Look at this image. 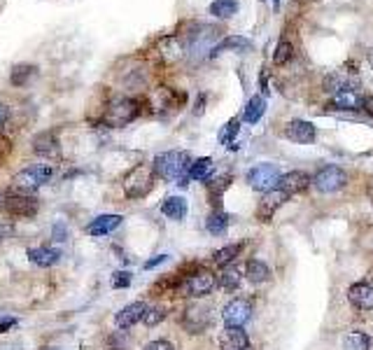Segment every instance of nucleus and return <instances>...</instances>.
I'll return each mask as SVG.
<instances>
[{"label": "nucleus", "instance_id": "obj_1", "mask_svg": "<svg viewBox=\"0 0 373 350\" xmlns=\"http://www.w3.org/2000/svg\"><path fill=\"white\" fill-rule=\"evenodd\" d=\"M154 173H157L162 180L180 184V187H186L189 184V166H191V157L189 152H164L154 159Z\"/></svg>", "mask_w": 373, "mask_h": 350}, {"label": "nucleus", "instance_id": "obj_2", "mask_svg": "<svg viewBox=\"0 0 373 350\" xmlns=\"http://www.w3.org/2000/svg\"><path fill=\"white\" fill-rule=\"evenodd\" d=\"M154 187V166L152 164H136L124 175V194L128 199H143Z\"/></svg>", "mask_w": 373, "mask_h": 350}, {"label": "nucleus", "instance_id": "obj_3", "mask_svg": "<svg viewBox=\"0 0 373 350\" xmlns=\"http://www.w3.org/2000/svg\"><path fill=\"white\" fill-rule=\"evenodd\" d=\"M138 112H140V107H138L136 98L119 96V98L110 100L105 114H103V124L110 126V129H119V126L131 124L133 119L138 117Z\"/></svg>", "mask_w": 373, "mask_h": 350}, {"label": "nucleus", "instance_id": "obj_4", "mask_svg": "<svg viewBox=\"0 0 373 350\" xmlns=\"http://www.w3.org/2000/svg\"><path fill=\"white\" fill-rule=\"evenodd\" d=\"M51 175H54V170H51L49 164H35V166H31V168L19 170L15 175V180H12V184H15L17 192L31 194V192H35L37 187H42L44 182H49Z\"/></svg>", "mask_w": 373, "mask_h": 350}, {"label": "nucleus", "instance_id": "obj_5", "mask_svg": "<svg viewBox=\"0 0 373 350\" xmlns=\"http://www.w3.org/2000/svg\"><path fill=\"white\" fill-rule=\"evenodd\" d=\"M278 180H280V168L275 164H259V166L250 168L248 173V182L254 192H271V189L278 187Z\"/></svg>", "mask_w": 373, "mask_h": 350}, {"label": "nucleus", "instance_id": "obj_6", "mask_svg": "<svg viewBox=\"0 0 373 350\" xmlns=\"http://www.w3.org/2000/svg\"><path fill=\"white\" fill-rule=\"evenodd\" d=\"M345 182H348V175H345V170L338 168V166L320 168L318 173H315V177H313V184L318 187V192H322V194L338 192V189L345 187Z\"/></svg>", "mask_w": 373, "mask_h": 350}, {"label": "nucleus", "instance_id": "obj_7", "mask_svg": "<svg viewBox=\"0 0 373 350\" xmlns=\"http://www.w3.org/2000/svg\"><path fill=\"white\" fill-rule=\"evenodd\" d=\"M215 285H217L215 273L208 269H198L184 280L182 292H184V297H205L215 290Z\"/></svg>", "mask_w": 373, "mask_h": 350}, {"label": "nucleus", "instance_id": "obj_8", "mask_svg": "<svg viewBox=\"0 0 373 350\" xmlns=\"http://www.w3.org/2000/svg\"><path fill=\"white\" fill-rule=\"evenodd\" d=\"M3 208L5 213L12 215V218H33L37 213V201L31 194H8L3 199Z\"/></svg>", "mask_w": 373, "mask_h": 350}, {"label": "nucleus", "instance_id": "obj_9", "mask_svg": "<svg viewBox=\"0 0 373 350\" xmlns=\"http://www.w3.org/2000/svg\"><path fill=\"white\" fill-rule=\"evenodd\" d=\"M252 317V304L248 299H231L222 310V320L227 327H243Z\"/></svg>", "mask_w": 373, "mask_h": 350}, {"label": "nucleus", "instance_id": "obj_10", "mask_svg": "<svg viewBox=\"0 0 373 350\" xmlns=\"http://www.w3.org/2000/svg\"><path fill=\"white\" fill-rule=\"evenodd\" d=\"M182 324L186 332L191 334H201L203 329H208L210 324V308L208 306H201V304H194V306H189L184 310L182 315Z\"/></svg>", "mask_w": 373, "mask_h": 350}, {"label": "nucleus", "instance_id": "obj_11", "mask_svg": "<svg viewBox=\"0 0 373 350\" xmlns=\"http://www.w3.org/2000/svg\"><path fill=\"white\" fill-rule=\"evenodd\" d=\"M289 199V194H285L282 189H271V192L263 194V199L259 201V208H257V218L261 222H271V218L278 213V208Z\"/></svg>", "mask_w": 373, "mask_h": 350}, {"label": "nucleus", "instance_id": "obj_12", "mask_svg": "<svg viewBox=\"0 0 373 350\" xmlns=\"http://www.w3.org/2000/svg\"><path fill=\"white\" fill-rule=\"evenodd\" d=\"M285 136L292 140V143L308 145V143H315L318 131H315V126L311 122H306V119H292L285 129Z\"/></svg>", "mask_w": 373, "mask_h": 350}, {"label": "nucleus", "instance_id": "obj_13", "mask_svg": "<svg viewBox=\"0 0 373 350\" xmlns=\"http://www.w3.org/2000/svg\"><path fill=\"white\" fill-rule=\"evenodd\" d=\"M359 87V80L355 73H345V70H333L324 78V89L329 94H338V91H345V89H357Z\"/></svg>", "mask_w": 373, "mask_h": 350}, {"label": "nucleus", "instance_id": "obj_14", "mask_svg": "<svg viewBox=\"0 0 373 350\" xmlns=\"http://www.w3.org/2000/svg\"><path fill=\"white\" fill-rule=\"evenodd\" d=\"M145 310H147V304L143 301H133V304H128V306H124L117 313V317H114V322H117V327L119 329H131L133 324H138L140 320L145 317Z\"/></svg>", "mask_w": 373, "mask_h": 350}, {"label": "nucleus", "instance_id": "obj_15", "mask_svg": "<svg viewBox=\"0 0 373 350\" xmlns=\"http://www.w3.org/2000/svg\"><path fill=\"white\" fill-rule=\"evenodd\" d=\"M364 105V96L359 94V89H345V91L333 94L331 98V107L333 110H362Z\"/></svg>", "mask_w": 373, "mask_h": 350}, {"label": "nucleus", "instance_id": "obj_16", "mask_svg": "<svg viewBox=\"0 0 373 350\" xmlns=\"http://www.w3.org/2000/svg\"><path fill=\"white\" fill-rule=\"evenodd\" d=\"M348 299H350V304H352L355 308L371 310V308H373V285H369V283H355V285H350Z\"/></svg>", "mask_w": 373, "mask_h": 350}, {"label": "nucleus", "instance_id": "obj_17", "mask_svg": "<svg viewBox=\"0 0 373 350\" xmlns=\"http://www.w3.org/2000/svg\"><path fill=\"white\" fill-rule=\"evenodd\" d=\"M250 49H252V42H250L248 37L229 35V37H224L222 42H217L215 47L210 49V56L215 59V56H220L224 52H250Z\"/></svg>", "mask_w": 373, "mask_h": 350}, {"label": "nucleus", "instance_id": "obj_18", "mask_svg": "<svg viewBox=\"0 0 373 350\" xmlns=\"http://www.w3.org/2000/svg\"><path fill=\"white\" fill-rule=\"evenodd\" d=\"M308 184H311V177H308L304 170H292V173L280 175L278 189H282L285 194H297V192H304Z\"/></svg>", "mask_w": 373, "mask_h": 350}, {"label": "nucleus", "instance_id": "obj_19", "mask_svg": "<svg viewBox=\"0 0 373 350\" xmlns=\"http://www.w3.org/2000/svg\"><path fill=\"white\" fill-rule=\"evenodd\" d=\"M250 346L248 334L243 327H227L220 336V348L222 350H245Z\"/></svg>", "mask_w": 373, "mask_h": 350}, {"label": "nucleus", "instance_id": "obj_20", "mask_svg": "<svg viewBox=\"0 0 373 350\" xmlns=\"http://www.w3.org/2000/svg\"><path fill=\"white\" fill-rule=\"evenodd\" d=\"M119 225L121 215H98V218L87 225V234L89 236H105V234H112Z\"/></svg>", "mask_w": 373, "mask_h": 350}, {"label": "nucleus", "instance_id": "obj_21", "mask_svg": "<svg viewBox=\"0 0 373 350\" xmlns=\"http://www.w3.org/2000/svg\"><path fill=\"white\" fill-rule=\"evenodd\" d=\"M33 152L37 157H44V159L59 157V140H56L54 133H49V131L37 133L33 140Z\"/></svg>", "mask_w": 373, "mask_h": 350}, {"label": "nucleus", "instance_id": "obj_22", "mask_svg": "<svg viewBox=\"0 0 373 350\" xmlns=\"http://www.w3.org/2000/svg\"><path fill=\"white\" fill-rule=\"evenodd\" d=\"M162 213L168 220L182 222L186 218V213H189V203H186L184 196H168V199L162 203Z\"/></svg>", "mask_w": 373, "mask_h": 350}, {"label": "nucleus", "instance_id": "obj_23", "mask_svg": "<svg viewBox=\"0 0 373 350\" xmlns=\"http://www.w3.org/2000/svg\"><path fill=\"white\" fill-rule=\"evenodd\" d=\"M28 259L37 266H42V269H47V266H54L56 262L61 259V250H56V247H31L28 250Z\"/></svg>", "mask_w": 373, "mask_h": 350}, {"label": "nucleus", "instance_id": "obj_24", "mask_svg": "<svg viewBox=\"0 0 373 350\" xmlns=\"http://www.w3.org/2000/svg\"><path fill=\"white\" fill-rule=\"evenodd\" d=\"M245 276H248L250 283L261 285V283H266V280L271 278V269H268L263 262H259V259H250L248 266H245Z\"/></svg>", "mask_w": 373, "mask_h": 350}, {"label": "nucleus", "instance_id": "obj_25", "mask_svg": "<svg viewBox=\"0 0 373 350\" xmlns=\"http://www.w3.org/2000/svg\"><path fill=\"white\" fill-rule=\"evenodd\" d=\"M212 175V159L210 157H201L196 161H191L189 166V180H198V182H208Z\"/></svg>", "mask_w": 373, "mask_h": 350}, {"label": "nucleus", "instance_id": "obj_26", "mask_svg": "<svg viewBox=\"0 0 373 350\" xmlns=\"http://www.w3.org/2000/svg\"><path fill=\"white\" fill-rule=\"evenodd\" d=\"M37 75V68L35 66H31V63H19V66L12 68V73H10V82L15 87H26L31 80H33Z\"/></svg>", "mask_w": 373, "mask_h": 350}, {"label": "nucleus", "instance_id": "obj_27", "mask_svg": "<svg viewBox=\"0 0 373 350\" xmlns=\"http://www.w3.org/2000/svg\"><path fill=\"white\" fill-rule=\"evenodd\" d=\"M263 112H266V98H263V96H252L248 100V105H245L243 119H245L248 124H257L263 117Z\"/></svg>", "mask_w": 373, "mask_h": 350}, {"label": "nucleus", "instance_id": "obj_28", "mask_svg": "<svg viewBox=\"0 0 373 350\" xmlns=\"http://www.w3.org/2000/svg\"><path fill=\"white\" fill-rule=\"evenodd\" d=\"M229 222H231V218H229L227 213H222V210H215V213H212L210 218H208V222H205V229H208L212 236H222V234L229 229Z\"/></svg>", "mask_w": 373, "mask_h": 350}, {"label": "nucleus", "instance_id": "obj_29", "mask_svg": "<svg viewBox=\"0 0 373 350\" xmlns=\"http://www.w3.org/2000/svg\"><path fill=\"white\" fill-rule=\"evenodd\" d=\"M238 12V0H215L210 3V15L217 19H231Z\"/></svg>", "mask_w": 373, "mask_h": 350}, {"label": "nucleus", "instance_id": "obj_30", "mask_svg": "<svg viewBox=\"0 0 373 350\" xmlns=\"http://www.w3.org/2000/svg\"><path fill=\"white\" fill-rule=\"evenodd\" d=\"M241 254V245L238 243H234V245H224V247H220L215 254H212V262H215L217 266H229L234 259Z\"/></svg>", "mask_w": 373, "mask_h": 350}, {"label": "nucleus", "instance_id": "obj_31", "mask_svg": "<svg viewBox=\"0 0 373 350\" xmlns=\"http://www.w3.org/2000/svg\"><path fill=\"white\" fill-rule=\"evenodd\" d=\"M241 280H243V276H241V269L238 266H224V271H222V276H220V285L224 290H236L238 285H241Z\"/></svg>", "mask_w": 373, "mask_h": 350}, {"label": "nucleus", "instance_id": "obj_32", "mask_svg": "<svg viewBox=\"0 0 373 350\" xmlns=\"http://www.w3.org/2000/svg\"><path fill=\"white\" fill-rule=\"evenodd\" d=\"M292 56H294V47L289 40H280L278 44H275V52H273L275 66H285V63L292 61Z\"/></svg>", "mask_w": 373, "mask_h": 350}, {"label": "nucleus", "instance_id": "obj_33", "mask_svg": "<svg viewBox=\"0 0 373 350\" xmlns=\"http://www.w3.org/2000/svg\"><path fill=\"white\" fill-rule=\"evenodd\" d=\"M238 131H241V119H229V122L224 124V129L220 131V143L222 145H229V148H234Z\"/></svg>", "mask_w": 373, "mask_h": 350}, {"label": "nucleus", "instance_id": "obj_34", "mask_svg": "<svg viewBox=\"0 0 373 350\" xmlns=\"http://www.w3.org/2000/svg\"><path fill=\"white\" fill-rule=\"evenodd\" d=\"M371 339L364 332H352L345 336V350H369Z\"/></svg>", "mask_w": 373, "mask_h": 350}, {"label": "nucleus", "instance_id": "obj_35", "mask_svg": "<svg viewBox=\"0 0 373 350\" xmlns=\"http://www.w3.org/2000/svg\"><path fill=\"white\" fill-rule=\"evenodd\" d=\"M128 346H131V339L126 332H114L107 336V350H128Z\"/></svg>", "mask_w": 373, "mask_h": 350}, {"label": "nucleus", "instance_id": "obj_36", "mask_svg": "<svg viewBox=\"0 0 373 350\" xmlns=\"http://www.w3.org/2000/svg\"><path fill=\"white\" fill-rule=\"evenodd\" d=\"M164 317H166V308L164 306H152V308L147 306L143 320H145L147 327H154V324H159V322L164 320Z\"/></svg>", "mask_w": 373, "mask_h": 350}, {"label": "nucleus", "instance_id": "obj_37", "mask_svg": "<svg viewBox=\"0 0 373 350\" xmlns=\"http://www.w3.org/2000/svg\"><path fill=\"white\" fill-rule=\"evenodd\" d=\"M131 280H133V273L131 271H117L112 276V288L114 290H124L131 285Z\"/></svg>", "mask_w": 373, "mask_h": 350}, {"label": "nucleus", "instance_id": "obj_38", "mask_svg": "<svg viewBox=\"0 0 373 350\" xmlns=\"http://www.w3.org/2000/svg\"><path fill=\"white\" fill-rule=\"evenodd\" d=\"M51 238L59 240V243H61V240H66L68 238V227L63 225V222H56V225L51 227Z\"/></svg>", "mask_w": 373, "mask_h": 350}, {"label": "nucleus", "instance_id": "obj_39", "mask_svg": "<svg viewBox=\"0 0 373 350\" xmlns=\"http://www.w3.org/2000/svg\"><path fill=\"white\" fill-rule=\"evenodd\" d=\"M17 324V317H12V315H0V334H5V332H10L12 327Z\"/></svg>", "mask_w": 373, "mask_h": 350}, {"label": "nucleus", "instance_id": "obj_40", "mask_svg": "<svg viewBox=\"0 0 373 350\" xmlns=\"http://www.w3.org/2000/svg\"><path fill=\"white\" fill-rule=\"evenodd\" d=\"M145 350H175V348H173V343H171V341L159 339V341H152Z\"/></svg>", "mask_w": 373, "mask_h": 350}, {"label": "nucleus", "instance_id": "obj_41", "mask_svg": "<svg viewBox=\"0 0 373 350\" xmlns=\"http://www.w3.org/2000/svg\"><path fill=\"white\" fill-rule=\"evenodd\" d=\"M166 259H168V254H157V257H152V259H147V262L143 264V269H154V266H159V264H164Z\"/></svg>", "mask_w": 373, "mask_h": 350}, {"label": "nucleus", "instance_id": "obj_42", "mask_svg": "<svg viewBox=\"0 0 373 350\" xmlns=\"http://www.w3.org/2000/svg\"><path fill=\"white\" fill-rule=\"evenodd\" d=\"M10 119V110H8V105H3L0 103V126H3L5 122Z\"/></svg>", "mask_w": 373, "mask_h": 350}, {"label": "nucleus", "instance_id": "obj_43", "mask_svg": "<svg viewBox=\"0 0 373 350\" xmlns=\"http://www.w3.org/2000/svg\"><path fill=\"white\" fill-rule=\"evenodd\" d=\"M362 107H364V110L369 112L371 117H373V96H366V98H364V105H362Z\"/></svg>", "mask_w": 373, "mask_h": 350}, {"label": "nucleus", "instance_id": "obj_44", "mask_svg": "<svg viewBox=\"0 0 373 350\" xmlns=\"http://www.w3.org/2000/svg\"><path fill=\"white\" fill-rule=\"evenodd\" d=\"M203 103H205V96H203V94H201V98L196 100V110H194L196 114H201V112H203Z\"/></svg>", "mask_w": 373, "mask_h": 350}, {"label": "nucleus", "instance_id": "obj_45", "mask_svg": "<svg viewBox=\"0 0 373 350\" xmlns=\"http://www.w3.org/2000/svg\"><path fill=\"white\" fill-rule=\"evenodd\" d=\"M271 5H273V8H278V0H271Z\"/></svg>", "mask_w": 373, "mask_h": 350}, {"label": "nucleus", "instance_id": "obj_46", "mask_svg": "<svg viewBox=\"0 0 373 350\" xmlns=\"http://www.w3.org/2000/svg\"><path fill=\"white\" fill-rule=\"evenodd\" d=\"M44 350H61V348H44Z\"/></svg>", "mask_w": 373, "mask_h": 350}, {"label": "nucleus", "instance_id": "obj_47", "mask_svg": "<svg viewBox=\"0 0 373 350\" xmlns=\"http://www.w3.org/2000/svg\"><path fill=\"white\" fill-rule=\"evenodd\" d=\"M371 201H373V187H371Z\"/></svg>", "mask_w": 373, "mask_h": 350}, {"label": "nucleus", "instance_id": "obj_48", "mask_svg": "<svg viewBox=\"0 0 373 350\" xmlns=\"http://www.w3.org/2000/svg\"><path fill=\"white\" fill-rule=\"evenodd\" d=\"M371 66H373V54H371Z\"/></svg>", "mask_w": 373, "mask_h": 350}]
</instances>
